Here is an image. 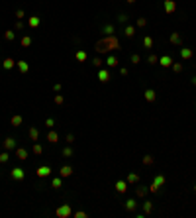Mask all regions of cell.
<instances>
[{
    "instance_id": "obj_1",
    "label": "cell",
    "mask_w": 196,
    "mask_h": 218,
    "mask_svg": "<svg viewBox=\"0 0 196 218\" xmlns=\"http://www.w3.org/2000/svg\"><path fill=\"white\" fill-rule=\"evenodd\" d=\"M116 49H122L120 45V39L116 35H106L100 41H96V51L98 53H106V51H116Z\"/></svg>"
},
{
    "instance_id": "obj_2",
    "label": "cell",
    "mask_w": 196,
    "mask_h": 218,
    "mask_svg": "<svg viewBox=\"0 0 196 218\" xmlns=\"http://www.w3.org/2000/svg\"><path fill=\"white\" fill-rule=\"evenodd\" d=\"M73 214V210H71V204H61L59 208L55 210V216L57 218H69Z\"/></svg>"
},
{
    "instance_id": "obj_3",
    "label": "cell",
    "mask_w": 196,
    "mask_h": 218,
    "mask_svg": "<svg viewBox=\"0 0 196 218\" xmlns=\"http://www.w3.org/2000/svg\"><path fill=\"white\" fill-rule=\"evenodd\" d=\"M163 10H165V14H174L177 12V0H163Z\"/></svg>"
},
{
    "instance_id": "obj_4",
    "label": "cell",
    "mask_w": 196,
    "mask_h": 218,
    "mask_svg": "<svg viewBox=\"0 0 196 218\" xmlns=\"http://www.w3.org/2000/svg\"><path fill=\"white\" fill-rule=\"evenodd\" d=\"M10 177H12V181H24L26 171H24L22 167H14L12 171H10Z\"/></svg>"
},
{
    "instance_id": "obj_5",
    "label": "cell",
    "mask_w": 196,
    "mask_h": 218,
    "mask_svg": "<svg viewBox=\"0 0 196 218\" xmlns=\"http://www.w3.org/2000/svg\"><path fill=\"white\" fill-rule=\"evenodd\" d=\"M35 175H38L39 179L49 177V175H51V167H49V165H39L38 169H35Z\"/></svg>"
},
{
    "instance_id": "obj_6",
    "label": "cell",
    "mask_w": 196,
    "mask_h": 218,
    "mask_svg": "<svg viewBox=\"0 0 196 218\" xmlns=\"http://www.w3.org/2000/svg\"><path fill=\"white\" fill-rule=\"evenodd\" d=\"M114 187H116V191H118L120 195H124L126 191H128L130 185H128V181H126V179H120V181H116V185H114Z\"/></svg>"
},
{
    "instance_id": "obj_7",
    "label": "cell",
    "mask_w": 196,
    "mask_h": 218,
    "mask_svg": "<svg viewBox=\"0 0 196 218\" xmlns=\"http://www.w3.org/2000/svg\"><path fill=\"white\" fill-rule=\"evenodd\" d=\"M110 77H112V75H110L108 69H102V67L98 69V81H100V83H108Z\"/></svg>"
},
{
    "instance_id": "obj_8",
    "label": "cell",
    "mask_w": 196,
    "mask_h": 218,
    "mask_svg": "<svg viewBox=\"0 0 196 218\" xmlns=\"http://www.w3.org/2000/svg\"><path fill=\"white\" fill-rule=\"evenodd\" d=\"M39 24H41V18H39V16H30V18H28V28H30V30L39 28Z\"/></svg>"
},
{
    "instance_id": "obj_9",
    "label": "cell",
    "mask_w": 196,
    "mask_h": 218,
    "mask_svg": "<svg viewBox=\"0 0 196 218\" xmlns=\"http://www.w3.org/2000/svg\"><path fill=\"white\" fill-rule=\"evenodd\" d=\"M159 63H161V67H173V57L171 55H161L159 57Z\"/></svg>"
},
{
    "instance_id": "obj_10",
    "label": "cell",
    "mask_w": 196,
    "mask_h": 218,
    "mask_svg": "<svg viewBox=\"0 0 196 218\" xmlns=\"http://www.w3.org/2000/svg\"><path fill=\"white\" fill-rule=\"evenodd\" d=\"M192 55H194V51L190 49V47H182V49H181V59L188 61V59H192Z\"/></svg>"
},
{
    "instance_id": "obj_11",
    "label": "cell",
    "mask_w": 196,
    "mask_h": 218,
    "mask_svg": "<svg viewBox=\"0 0 196 218\" xmlns=\"http://www.w3.org/2000/svg\"><path fill=\"white\" fill-rule=\"evenodd\" d=\"M106 65H108V69H114L120 65V59L116 55H108V59H106Z\"/></svg>"
},
{
    "instance_id": "obj_12",
    "label": "cell",
    "mask_w": 196,
    "mask_h": 218,
    "mask_svg": "<svg viewBox=\"0 0 196 218\" xmlns=\"http://www.w3.org/2000/svg\"><path fill=\"white\" fill-rule=\"evenodd\" d=\"M16 157H18L20 161H26V159H28V150H26V147H16Z\"/></svg>"
},
{
    "instance_id": "obj_13",
    "label": "cell",
    "mask_w": 196,
    "mask_h": 218,
    "mask_svg": "<svg viewBox=\"0 0 196 218\" xmlns=\"http://www.w3.org/2000/svg\"><path fill=\"white\" fill-rule=\"evenodd\" d=\"M145 100H147V102H155V98H157V93H155V90H153V88H145Z\"/></svg>"
},
{
    "instance_id": "obj_14",
    "label": "cell",
    "mask_w": 196,
    "mask_h": 218,
    "mask_svg": "<svg viewBox=\"0 0 196 218\" xmlns=\"http://www.w3.org/2000/svg\"><path fill=\"white\" fill-rule=\"evenodd\" d=\"M16 67H18V71H20V73H24V75H26V73H28V71H30V65H28V63H26L24 59H20V61H16Z\"/></svg>"
},
{
    "instance_id": "obj_15",
    "label": "cell",
    "mask_w": 196,
    "mask_h": 218,
    "mask_svg": "<svg viewBox=\"0 0 196 218\" xmlns=\"http://www.w3.org/2000/svg\"><path fill=\"white\" fill-rule=\"evenodd\" d=\"M28 138L31 142H38L39 140V132H38V128H35V126H31V128L28 130Z\"/></svg>"
},
{
    "instance_id": "obj_16",
    "label": "cell",
    "mask_w": 196,
    "mask_h": 218,
    "mask_svg": "<svg viewBox=\"0 0 196 218\" xmlns=\"http://www.w3.org/2000/svg\"><path fill=\"white\" fill-rule=\"evenodd\" d=\"M4 143V150H16V147H18V146H16V140H14V138H6V140H4L2 142Z\"/></svg>"
},
{
    "instance_id": "obj_17",
    "label": "cell",
    "mask_w": 196,
    "mask_h": 218,
    "mask_svg": "<svg viewBox=\"0 0 196 218\" xmlns=\"http://www.w3.org/2000/svg\"><path fill=\"white\" fill-rule=\"evenodd\" d=\"M59 175H61L63 179H65V177H71V175H73V167H71V165H63V167L59 169Z\"/></svg>"
},
{
    "instance_id": "obj_18",
    "label": "cell",
    "mask_w": 196,
    "mask_h": 218,
    "mask_svg": "<svg viewBox=\"0 0 196 218\" xmlns=\"http://www.w3.org/2000/svg\"><path fill=\"white\" fill-rule=\"evenodd\" d=\"M22 122H24V118L20 114H14L12 118H10V124L14 126V128H20V126H22Z\"/></svg>"
},
{
    "instance_id": "obj_19",
    "label": "cell",
    "mask_w": 196,
    "mask_h": 218,
    "mask_svg": "<svg viewBox=\"0 0 196 218\" xmlns=\"http://www.w3.org/2000/svg\"><path fill=\"white\" fill-rule=\"evenodd\" d=\"M169 41H171V45H181L182 39H181V34H177V31H173L171 38H169Z\"/></svg>"
},
{
    "instance_id": "obj_20",
    "label": "cell",
    "mask_w": 196,
    "mask_h": 218,
    "mask_svg": "<svg viewBox=\"0 0 196 218\" xmlns=\"http://www.w3.org/2000/svg\"><path fill=\"white\" fill-rule=\"evenodd\" d=\"M47 142H51V143H57V142H59V134H57L53 128L47 132Z\"/></svg>"
},
{
    "instance_id": "obj_21",
    "label": "cell",
    "mask_w": 196,
    "mask_h": 218,
    "mask_svg": "<svg viewBox=\"0 0 196 218\" xmlns=\"http://www.w3.org/2000/svg\"><path fill=\"white\" fill-rule=\"evenodd\" d=\"M2 67L6 69V71H10V69H14V67H16V61L12 59V57H6V59L2 61Z\"/></svg>"
},
{
    "instance_id": "obj_22",
    "label": "cell",
    "mask_w": 196,
    "mask_h": 218,
    "mask_svg": "<svg viewBox=\"0 0 196 218\" xmlns=\"http://www.w3.org/2000/svg\"><path fill=\"white\" fill-rule=\"evenodd\" d=\"M135 31H137L135 26H126V28H124V35H126V38H134Z\"/></svg>"
},
{
    "instance_id": "obj_23",
    "label": "cell",
    "mask_w": 196,
    "mask_h": 218,
    "mask_svg": "<svg viewBox=\"0 0 196 218\" xmlns=\"http://www.w3.org/2000/svg\"><path fill=\"white\" fill-rule=\"evenodd\" d=\"M75 59L78 61V63H84L88 59V55H86V51H82V49H78L77 53H75Z\"/></svg>"
},
{
    "instance_id": "obj_24",
    "label": "cell",
    "mask_w": 196,
    "mask_h": 218,
    "mask_svg": "<svg viewBox=\"0 0 196 218\" xmlns=\"http://www.w3.org/2000/svg\"><path fill=\"white\" fill-rule=\"evenodd\" d=\"M126 181H128V185H137V183H139V175H137V173H130L128 177H126Z\"/></svg>"
},
{
    "instance_id": "obj_25",
    "label": "cell",
    "mask_w": 196,
    "mask_h": 218,
    "mask_svg": "<svg viewBox=\"0 0 196 218\" xmlns=\"http://www.w3.org/2000/svg\"><path fill=\"white\" fill-rule=\"evenodd\" d=\"M137 208V203H135V199H130V200H126V210L128 212H135Z\"/></svg>"
},
{
    "instance_id": "obj_26",
    "label": "cell",
    "mask_w": 196,
    "mask_h": 218,
    "mask_svg": "<svg viewBox=\"0 0 196 218\" xmlns=\"http://www.w3.org/2000/svg\"><path fill=\"white\" fill-rule=\"evenodd\" d=\"M51 187H53V189H61V187H63V177H61V175H59V177H53V179H51Z\"/></svg>"
},
{
    "instance_id": "obj_27",
    "label": "cell",
    "mask_w": 196,
    "mask_h": 218,
    "mask_svg": "<svg viewBox=\"0 0 196 218\" xmlns=\"http://www.w3.org/2000/svg\"><path fill=\"white\" fill-rule=\"evenodd\" d=\"M31 151H34V155H41V153H43V146H41V143H38V142H34Z\"/></svg>"
},
{
    "instance_id": "obj_28",
    "label": "cell",
    "mask_w": 196,
    "mask_h": 218,
    "mask_svg": "<svg viewBox=\"0 0 196 218\" xmlns=\"http://www.w3.org/2000/svg\"><path fill=\"white\" fill-rule=\"evenodd\" d=\"M153 45H155L153 38H151V35H145V38H143V47H145V49H153Z\"/></svg>"
},
{
    "instance_id": "obj_29",
    "label": "cell",
    "mask_w": 196,
    "mask_h": 218,
    "mask_svg": "<svg viewBox=\"0 0 196 218\" xmlns=\"http://www.w3.org/2000/svg\"><path fill=\"white\" fill-rule=\"evenodd\" d=\"M147 193H149V189H145V187H137L135 189V196H139V199H145Z\"/></svg>"
},
{
    "instance_id": "obj_30",
    "label": "cell",
    "mask_w": 196,
    "mask_h": 218,
    "mask_svg": "<svg viewBox=\"0 0 196 218\" xmlns=\"http://www.w3.org/2000/svg\"><path fill=\"white\" fill-rule=\"evenodd\" d=\"M153 212V203L151 200H145L143 203V214H151Z\"/></svg>"
},
{
    "instance_id": "obj_31",
    "label": "cell",
    "mask_w": 196,
    "mask_h": 218,
    "mask_svg": "<svg viewBox=\"0 0 196 218\" xmlns=\"http://www.w3.org/2000/svg\"><path fill=\"white\" fill-rule=\"evenodd\" d=\"M20 45H22V47H30L31 45V35H24V38L20 39Z\"/></svg>"
},
{
    "instance_id": "obj_32",
    "label": "cell",
    "mask_w": 196,
    "mask_h": 218,
    "mask_svg": "<svg viewBox=\"0 0 196 218\" xmlns=\"http://www.w3.org/2000/svg\"><path fill=\"white\" fill-rule=\"evenodd\" d=\"M8 159H10V153H8V150H4L2 153H0V165L8 163Z\"/></svg>"
},
{
    "instance_id": "obj_33",
    "label": "cell",
    "mask_w": 196,
    "mask_h": 218,
    "mask_svg": "<svg viewBox=\"0 0 196 218\" xmlns=\"http://www.w3.org/2000/svg\"><path fill=\"white\" fill-rule=\"evenodd\" d=\"M102 31L106 35H114V24H106L104 28H102Z\"/></svg>"
},
{
    "instance_id": "obj_34",
    "label": "cell",
    "mask_w": 196,
    "mask_h": 218,
    "mask_svg": "<svg viewBox=\"0 0 196 218\" xmlns=\"http://www.w3.org/2000/svg\"><path fill=\"white\" fill-rule=\"evenodd\" d=\"M14 31H16V30H8V31H4V39H6V41H14V38H16Z\"/></svg>"
},
{
    "instance_id": "obj_35",
    "label": "cell",
    "mask_w": 196,
    "mask_h": 218,
    "mask_svg": "<svg viewBox=\"0 0 196 218\" xmlns=\"http://www.w3.org/2000/svg\"><path fill=\"white\" fill-rule=\"evenodd\" d=\"M165 175H155V179H153V183H157L159 187H163V185H165Z\"/></svg>"
},
{
    "instance_id": "obj_36",
    "label": "cell",
    "mask_w": 196,
    "mask_h": 218,
    "mask_svg": "<svg viewBox=\"0 0 196 218\" xmlns=\"http://www.w3.org/2000/svg\"><path fill=\"white\" fill-rule=\"evenodd\" d=\"M147 63H149V65H157V63H159V57L155 55V53H151V55L147 57Z\"/></svg>"
},
{
    "instance_id": "obj_37",
    "label": "cell",
    "mask_w": 196,
    "mask_h": 218,
    "mask_svg": "<svg viewBox=\"0 0 196 218\" xmlns=\"http://www.w3.org/2000/svg\"><path fill=\"white\" fill-rule=\"evenodd\" d=\"M53 102H55L57 106H61L63 102H65V97H63V94H55V98H53Z\"/></svg>"
},
{
    "instance_id": "obj_38",
    "label": "cell",
    "mask_w": 196,
    "mask_h": 218,
    "mask_svg": "<svg viewBox=\"0 0 196 218\" xmlns=\"http://www.w3.org/2000/svg\"><path fill=\"white\" fill-rule=\"evenodd\" d=\"M145 26H147V18H137L135 28H145Z\"/></svg>"
},
{
    "instance_id": "obj_39",
    "label": "cell",
    "mask_w": 196,
    "mask_h": 218,
    "mask_svg": "<svg viewBox=\"0 0 196 218\" xmlns=\"http://www.w3.org/2000/svg\"><path fill=\"white\" fill-rule=\"evenodd\" d=\"M171 69H173L174 73H182V69H184V67H182V63H173V67H171Z\"/></svg>"
},
{
    "instance_id": "obj_40",
    "label": "cell",
    "mask_w": 196,
    "mask_h": 218,
    "mask_svg": "<svg viewBox=\"0 0 196 218\" xmlns=\"http://www.w3.org/2000/svg\"><path fill=\"white\" fill-rule=\"evenodd\" d=\"M92 65H94V67H96V69H100V67H102V65H104V61H102V59H100V57H94V59H92Z\"/></svg>"
},
{
    "instance_id": "obj_41",
    "label": "cell",
    "mask_w": 196,
    "mask_h": 218,
    "mask_svg": "<svg viewBox=\"0 0 196 218\" xmlns=\"http://www.w3.org/2000/svg\"><path fill=\"white\" fill-rule=\"evenodd\" d=\"M131 63H134V65H139V63H141V55L134 53V55H131Z\"/></svg>"
},
{
    "instance_id": "obj_42",
    "label": "cell",
    "mask_w": 196,
    "mask_h": 218,
    "mask_svg": "<svg viewBox=\"0 0 196 218\" xmlns=\"http://www.w3.org/2000/svg\"><path fill=\"white\" fill-rule=\"evenodd\" d=\"M153 163H155V159H153L151 155H145L143 157V165H153Z\"/></svg>"
},
{
    "instance_id": "obj_43",
    "label": "cell",
    "mask_w": 196,
    "mask_h": 218,
    "mask_svg": "<svg viewBox=\"0 0 196 218\" xmlns=\"http://www.w3.org/2000/svg\"><path fill=\"white\" fill-rule=\"evenodd\" d=\"M159 191H161V187H159L157 183H151L149 185V193H159Z\"/></svg>"
},
{
    "instance_id": "obj_44",
    "label": "cell",
    "mask_w": 196,
    "mask_h": 218,
    "mask_svg": "<svg viewBox=\"0 0 196 218\" xmlns=\"http://www.w3.org/2000/svg\"><path fill=\"white\" fill-rule=\"evenodd\" d=\"M63 155H65V157H71V155H73V147H69V146L63 147Z\"/></svg>"
},
{
    "instance_id": "obj_45",
    "label": "cell",
    "mask_w": 196,
    "mask_h": 218,
    "mask_svg": "<svg viewBox=\"0 0 196 218\" xmlns=\"http://www.w3.org/2000/svg\"><path fill=\"white\" fill-rule=\"evenodd\" d=\"M24 28H26V26H24L22 20H18V22H16V26H14V30H16V31H22Z\"/></svg>"
},
{
    "instance_id": "obj_46",
    "label": "cell",
    "mask_w": 196,
    "mask_h": 218,
    "mask_svg": "<svg viewBox=\"0 0 196 218\" xmlns=\"http://www.w3.org/2000/svg\"><path fill=\"white\" fill-rule=\"evenodd\" d=\"M73 216H75V218H86L88 214H86V212H84V210H77V212H75V214H73Z\"/></svg>"
},
{
    "instance_id": "obj_47",
    "label": "cell",
    "mask_w": 196,
    "mask_h": 218,
    "mask_svg": "<svg viewBox=\"0 0 196 218\" xmlns=\"http://www.w3.org/2000/svg\"><path fill=\"white\" fill-rule=\"evenodd\" d=\"M45 126H47V128H53V126H55V120H53V118H45Z\"/></svg>"
},
{
    "instance_id": "obj_48",
    "label": "cell",
    "mask_w": 196,
    "mask_h": 218,
    "mask_svg": "<svg viewBox=\"0 0 196 218\" xmlns=\"http://www.w3.org/2000/svg\"><path fill=\"white\" fill-rule=\"evenodd\" d=\"M16 18H18V20H24V18H26V12H24V10H16Z\"/></svg>"
},
{
    "instance_id": "obj_49",
    "label": "cell",
    "mask_w": 196,
    "mask_h": 218,
    "mask_svg": "<svg viewBox=\"0 0 196 218\" xmlns=\"http://www.w3.org/2000/svg\"><path fill=\"white\" fill-rule=\"evenodd\" d=\"M118 20H120L122 24H126V22H128V14H124V12H122V14L118 16Z\"/></svg>"
},
{
    "instance_id": "obj_50",
    "label": "cell",
    "mask_w": 196,
    "mask_h": 218,
    "mask_svg": "<svg viewBox=\"0 0 196 218\" xmlns=\"http://www.w3.org/2000/svg\"><path fill=\"white\" fill-rule=\"evenodd\" d=\"M61 83H57V84H53V90H55V93H61Z\"/></svg>"
},
{
    "instance_id": "obj_51",
    "label": "cell",
    "mask_w": 196,
    "mask_h": 218,
    "mask_svg": "<svg viewBox=\"0 0 196 218\" xmlns=\"http://www.w3.org/2000/svg\"><path fill=\"white\" fill-rule=\"evenodd\" d=\"M73 142H75V136H73V134H67V143H73Z\"/></svg>"
},
{
    "instance_id": "obj_52",
    "label": "cell",
    "mask_w": 196,
    "mask_h": 218,
    "mask_svg": "<svg viewBox=\"0 0 196 218\" xmlns=\"http://www.w3.org/2000/svg\"><path fill=\"white\" fill-rule=\"evenodd\" d=\"M120 75H122V77H126V75H128V69L122 67V69H120Z\"/></svg>"
},
{
    "instance_id": "obj_53",
    "label": "cell",
    "mask_w": 196,
    "mask_h": 218,
    "mask_svg": "<svg viewBox=\"0 0 196 218\" xmlns=\"http://www.w3.org/2000/svg\"><path fill=\"white\" fill-rule=\"evenodd\" d=\"M192 84H194V87H196V77H192Z\"/></svg>"
},
{
    "instance_id": "obj_54",
    "label": "cell",
    "mask_w": 196,
    "mask_h": 218,
    "mask_svg": "<svg viewBox=\"0 0 196 218\" xmlns=\"http://www.w3.org/2000/svg\"><path fill=\"white\" fill-rule=\"evenodd\" d=\"M126 2H130V4H134V2H135V0H126Z\"/></svg>"
},
{
    "instance_id": "obj_55",
    "label": "cell",
    "mask_w": 196,
    "mask_h": 218,
    "mask_svg": "<svg viewBox=\"0 0 196 218\" xmlns=\"http://www.w3.org/2000/svg\"><path fill=\"white\" fill-rule=\"evenodd\" d=\"M194 193H196V185H194Z\"/></svg>"
}]
</instances>
